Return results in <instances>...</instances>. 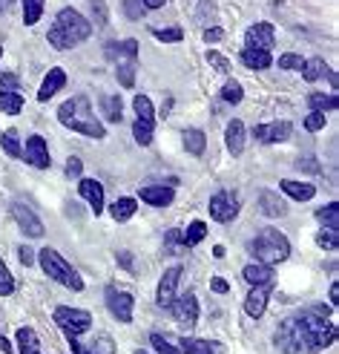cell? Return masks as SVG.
<instances>
[{
  "label": "cell",
  "mask_w": 339,
  "mask_h": 354,
  "mask_svg": "<svg viewBox=\"0 0 339 354\" xmlns=\"http://www.w3.org/2000/svg\"><path fill=\"white\" fill-rule=\"evenodd\" d=\"M336 340V326L331 320V308L325 306H311L302 314L291 317L288 323H282L276 331V346L284 354H299L305 351H322Z\"/></svg>",
  "instance_id": "6da1fadb"
},
{
  "label": "cell",
  "mask_w": 339,
  "mask_h": 354,
  "mask_svg": "<svg viewBox=\"0 0 339 354\" xmlns=\"http://www.w3.org/2000/svg\"><path fill=\"white\" fill-rule=\"evenodd\" d=\"M58 118H61L64 127H69L72 133H81V136H89V138H104L106 136L104 124L95 118L93 104H89V98H84V95L64 101L61 110H58Z\"/></svg>",
  "instance_id": "7a4b0ae2"
},
{
  "label": "cell",
  "mask_w": 339,
  "mask_h": 354,
  "mask_svg": "<svg viewBox=\"0 0 339 354\" xmlns=\"http://www.w3.org/2000/svg\"><path fill=\"white\" fill-rule=\"evenodd\" d=\"M89 32H93V26H89V21H86L81 12L61 9L58 17H55V24H52V29H49V38L46 41L55 46V49L66 52V49L84 44L89 38Z\"/></svg>",
  "instance_id": "3957f363"
},
{
  "label": "cell",
  "mask_w": 339,
  "mask_h": 354,
  "mask_svg": "<svg viewBox=\"0 0 339 354\" xmlns=\"http://www.w3.org/2000/svg\"><path fill=\"white\" fill-rule=\"evenodd\" d=\"M247 251H251V257L256 262H264L273 268V265H279L291 257V242L284 234H279L276 227H264L256 239H251V248H247Z\"/></svg>",
  "instance_id": "277c9868"
},
{
  "label": "cell",
  "mask_w": 339,
  "mask_h": 354,
  "mask_svg": "<svg viewBox=\"0 0 339 354\" xmlns=\"http://www.w3.org/2000/svg\"><path fill=\"white\" fill-rule=\"evenodd\" d=\"M38 262H41V268L46 271L49 279L61 282V286L69 288V291H84V279H81V274H78L72 265H69V262L55 251V248H41Z\"/></svg>",
  "instance_id": "5b68a950"
},
{
  "label": "cell",
  "mask_w": 339,
  "mask_h": 354,
  "mask_svg": "<svg viewBox=\"0 0 339 354\" xmlns=\"http://www.w3.org/2000/svg\"><path fill=\"white\" fill-rule=\"evenodd\" d=\"M106 55L115 58V73H118L121 86L133 90L135 86V66H138V41H133V38L121 41V44L106 49Z\"/></svg>",
  "instance_id": "8992f818"
},
{
  "label": "cell",
  "mask_w": 339,
  "mask_h": 354,
  "mask_svg": "<svg viewBox=\"0 0 339 354\" xmlns=\"http://www.w3.org/2000/svg\"><path fill=\"white\" fill-rule=\"evenodd\" d=\"M55 323H58V328H64L66 337H78V334L93 328V314L84 308H72V306H58Z\"/></svg>",
  "instance_id": "52a82bcc"
},
{
  "label": "cell",
  "mask_w": 339,
  "mask_h": 354,
  "mask_svg": "<svg viewBox=\"0 0 339 354\" xmlns=\"http://www.w3.org/2000/svg\"><path fill=\"white\" fill-rule=\"evenodd\" d=\"M210 207V219H216V222H233L239 216V210H242V202L233 190H219L216 196H213L207 202Z\"/></svg>",
  "instance_id": "ba28073f"
},
{
  "label": "cell",
  "mask_w": 339,
  "mask_h": 354,
  "mask_svg": "<svg viewBox=\"0 0 339 354\" xmlns=\"http://www.w3.org/2000/svg\"><path fill=\"white\" fill-rule=\"evenodd\" d=\"M106 308L115 317L118 323H130L133 320V308L135 299L130 291H118V288H106Z\"/></svg>",
  "instance_id": "9c48e42d"
},
{
  "label": "cell",
  "mask_w": 339,
  "mask_h": 354,
  "mask_svg": "<svg viewBox=\"0 0 339 354\" xmlns=\"http://www.w3.org/2000/svg\"><path fill=\"white\" fill-rule=\"evenodd\" d=\"M12 216H14L17 227H21L26 236H32V239H41V236H43V222L35 216V210H32V207H26V205H21V202H14V205H12Z\"/></svg>",
  "instance_id": "30bf717a"
},
{
  "label": "cell",
  "mask_w": 339,
  "mask_h": 354,
  "mask_svg": "<svg viewBox=\"0 0 339 354\" xmlns=\"http://www.w3.org/2000/svg\"><path fill=\"white\" fill-rule=\"evenodd\" d=\"M178 279H182V265H173V268L164 271L162 282H158V294H155V303L162 306V308H170L173 306V299L178 297Z\"/></svg>",
  "instance_id": "8fae6325"
},
{
  "label": "cell",
  "mask_w": 339,
  "mask_h": 354,
  "mask_svg": "<svg viewBox=\"0 0 339 354\" xmlns=\"http://www.w3.org/2000/svg\"><path fill=\"white\" fill-rule=\"evenodd\" d=\"M21 158H26V162H29L32 167L46 170V167L52 165V156H49V147H46L43 136H29V138H26V147H23V156H21Z\"/></svg>",
  "instance_id": "7c38bea8"
},
{
  "label": "cell",
  "mask_w": 339,
  "mask_h": 354,
  "mask_svg": "<svg viewBox=\"0 0 339 354\" xmlns=\"http://www.w3.org/2000/svg\"><path fill=\"white\" fill-rule=\"evenodd\" d=\"M167 311L175 317L178 323L193 326L195 320H199V299H195V294H182V297L173 299V306Z\"/></svg>",
  "instance_id": "4fadbf2b"
},
{
  "label": "cell",
  "mask_w": 339,
  "mask_h": 354,
  "mask_svg": "<svg viewBox=\"0 0 339 354\" xmlns=\"http://www.w3.org/2000/svg\"><path fill=\"white\" fill-rule=\"evenodd\" d=\"M276 44V35L271 24H253L244 35V49H262V52H271Z\"/></svg>",
  "instance_id": "5bb4252c"
},
{
  "label": "cell",
  "mask_w": 339,
  "mask_h": 354,
  "mask_svg": "<svg viewBox=\"0 0 339 354\" xmlns=\"http://www.w3.org/2000/svg\"><path fill=\"white\" fill-rule=\"evenodd\" d=\"M291 121H276V124H259V127L253 130L256 141H262V145H279V141H288L291 138Z\"/></svg>",
  "instance_id": "9a60e30c"
},
{
  "label": "cell",
  "mask_w": 339,
  "mask_h": 354,
  "mask_svg": "<svg viewBox=\"0 0 339 354\" xmlns=\"http://www.w3.org/2000/svg\"><path fill=\"white\" fill-rule=\"evenodd\" d=\"M175 348L182 354H224V348L216 340H202V337H182Z\"/></svg>",
  "instance_id": "2e32d148"
},
{
  "label": "cell",
  "mask_w": 339,
  "mask_h": 354,
  "mask_svg": "<svg viewBox=\"0 0 339 354\" xmlns=\"http://www.w3.org/2000/svg\"><path fill=\"white\" fill-rule=\"evenodd\" d=\"M138 196H141V202H147L153 207H167L175 199V190L173 187H164V185H150V187H141Z\"/></svg>",
  "instance_id": "e0dca14e"
},
{
  "label": "cell",
  "mask_w": 339,
  "mask_h": 354,
  "mask_svg": "<svg viewBox=\"0 0 339 354\" xmlns=\"http://www.w3.org/2000/svg\"><path fill=\"white\" fill-rule=\"evenodd\" d=\"M78 193L89 202V207H93V214L98 216L104 210V185L98 179H81L78 185Z\"/></svg>",
  "instance_id": "ac0fdd59"
},
{
  "label": "cell",
  "mask_w": 339,
  "mask_h": 354,
  "mask_svg": "<svg viewBox=\"0 0 339 354\" xmlns=\"http://www.w3.org/2000/svg\"><path fill=\"white\" fill-rule=\"evenodd\" d=\"M267 299H271V288H267V286H253V291L247 294V299H244L247 317L259 320V317L264 314V308H267Z\"/></svg>",
  "instance_id": "d6986e66"
},
{
  "label": "cell",
  "mask_w": 339,
  "mask_h": 354,
  "mask_svg": "<svg viewBox=\"0 0 339 354\" xmlns=\"http://www.w3.org/2000/svg\"><path fill=\"white\" fill-rule=\"evenodd\" d=\"M259 210H262L264 216L279 219V216L288 214V205L279 199V193H273V190H262V193H259Z\"/></svg>",
  "instance_id": "ffe728a7"
},
{
  "label": "cell",
  "mask_w": 339,
  "mask_h": 354,
  "mask_svg": "<svg viewBox=\"0 0 339 354\" xmlns=\"http://www.w3.org/2000/svg\"><path fill=\"white\" fill-rule=\"evenodd\" d=\"M282 193L291 196L293 202H311L316 196V187L311 182H296V179H284L282 182Z\"/></svg>",
  "instance_id": "44dd1931"
},
{
  "label": "cell",
  "mask_w": 339,
  "mask_h": 354,
  "mask_svg": "<svg viewBox=\"0 0 339 354\" xmlns=\"http://www.w3.org/2000/svg\"><path fill=\"white\" fill-rule=\"evenodd\" d=\"M64 84H66V73H64V69H61V66L49 69L46 78H43V84H41V90H38V101H49Z\"/></svg>",
  "instance_id": "7402d4cb"
},
{
  "label": "cell",
  "mask_w": 339,
  "mask_h": 354,
  "mask_svg": "<svg viewBox=\"0 0 339 354\" xmlns=\"http://www.w3.org/2000/svg\"><path fill=\"white\" fill-rule=\"evenodd\" d=\"M224 145H227V150L233 153V156H242V150H244V124L239 121V118H233L227 124V130H224Z\"/></svg>",
  "instance_id": "603a6c76"
},
{
  "label": "cell",
  "mask_w": 339,
  "mask_h": 354,
  "mask_svg": "<svg viewBox=\"0 0 339 354\" xmlns=\"http://www.w3.org/2000/svg\"><path fill=\"white\" fill-rule=\"evenodd\" d=\"M14 340H17V351L21 354H43L41 351V340H38V334H35V328H17L14 334Z\"/></svg>",
  "instance_id": "cb8c5ba5"
},
{
  "label": "cell",
  "mask_w": 339,
  "mask_h": 354,
  "mask_svg": "<svg viewBox=\"0 0 339 354\" xmlns=\"http://www.w3.org/2000/svg\"><path fill=\"white\" fill-rule=\"evenodd\" d=\"M244 279L251 282V286H267V282L273 279V268L264 262H251L244 268Z\"/></svg>",
  "instance_id": "d4e9b609"
},
{
  "label": "cell",
  "mask_w": 339,
  "mask_h": 354,
  "mask_svg": "<svg viewBox=\"0 0 339 354\" xmlns=\"http://www.w3.org/2000/svg\"><path fill=\"white\" fill-rule=\"evenodd\" d=\"M135 210H138V202H135L133 196H121L118 202H113L110 214H113V219H115V222H127V219H133V216H135Z\"/></svg>",
  "instance_id": "484cf974"
},
{
  "label": "cell",
  "mask_w": 339,
  "mask_h": 354,
  "mask_svg": "<svg viewBox=\"0 0 339 354\" xmlns=\"http://www.w3.org/2000/svg\"><path fill=\"white\" fill-rule=\"evenodd\" d=\"M242 64L251 69H267L273 64V55L271 52H262V49H242Z\"/></svg>",
  "instance_id": "4316f807"
},
{
  "label": "cell",
  "mask_w": 339,
  "mask_h": 354,
  "mask_svg": "<svg viewBox=\"0 0 339 354\" xmlns=\"http://www.w3.org/2000/svg\"><path fill=\"white\" fill-rule=\"evenodd\" d=\"M133 107H135V121H147V124H155L153 101H150L147 95H135V98H133Z\"/></svg>",
  "instance_id": "83f0119b"
},
{
  "label": "cell",
  "mask_w": 339,
  "mask_h": 354,
  "mask_svg": "<svg viewBox=\"0 0 339 354\" xmlns=\"http://www.w3.org/2000/svg\"><path fill=\"white\" fill-rule=\"evenodd\" d=\"M204 236H207V225L195 219V222L187 225V231L182 234V242H184V248H193V245H199Z\"/></svg>",
  "instance_id": "f1b7e54d"
},
{
  "label": "cell",
  "mask_w": 339,
  "mask_h": 354,
  "mask_svg": "<svg viewBox=\"0 0 339 354\" xmlns=\"http://www.w3.org/2000/svg\"><path fill=\"white\" fill-rule=\"evenodd\" d=\"M0 145H3V150L12 158L23 156V145H21V136H17V130H3V136H0Z\"/></svg>",
  "instance_id": "f546056e"
},
{
  "label": "cell",
  "mask_w": 339,
  "mask_h": 354,
  "mask_svg": "<svg viewBox=\"0 0 339 354\" xmlns=\"http://www.w3.org/2000/svg\"><path fill=\"white\" fill-rule=\"evenodd\" d=\"M23 110V95L21 93H0V113L17 115Z\"/></svg>",
  "instance_id": "4dcf8cb0"
},
{
  "label": "cell",
  "mask_w": 339,
  "mask_h": 354,
  "mask_svg": "<svg viewBox=\"0 0 339 354\" xmlns=\"http://www.w3.org/2000/svg\"><path fill=\"white\" fill-rule=\"evenodd\" d=\"M184 147H187L190 156H202L204 147H207L204 133H202V130H187V133H184Z\"/></svg>",
  "instance_id": "1f68e13d"
},
{
  "label": "cell",
  "mask_w": 339,
  "mask_h": 354,
  "mask_svg": "<svg viewBox=\"0 0 339 354\" xmlns=\"http://www.w3.org/2000/svg\"><path fill=\"white\" fill-rule=\"evenodd\" d=\"M325 69H328V66H325V61H322V58H311V61L302 64V75H305V81H308V84H313V81L322 78Z\"/></svg>",
  "instance_id": "d6a6232c"
},
{
  "label": "cell",
  "mask_w": 339,
  "mask_h": 354,
  "mask_svg": "<svg viewBox=\"0 0 339 354\" xmlns=\"http://www.w3.org/2000/svg\"><path fill=\"white\" fill-rule=\"evenodd\" d=\"M43 15V0H23V24L35 26Z\"/></svg>",
  "instance_id": "836d02e7"
},
{
  "label": "cell",
  "mask_w": 339,
  "mask_h": 354,
  "mask_svg": "<svg viewBox=\"0 0 339 354\" xmlns=\"http://www.w3.org/2000/svg\"><path fill=\"white\" fill-rule=\"evenodd\" d=\"M308 107L313 113H325V110H336V95H325V93H313L308 98Z\"/></svg>",
  "instance_id": "e575fe53"
},
{
  "label": "cell",
  "mask_w": 339,
  "mask_h": 354,
  "mask_svg": "<svg viewBox=\"0 0 339 354\" xmlns=\"http://www.w3.org/2000/svg\"><path fill=\"white\" fill-rule=\"evenodd\" d=\"M104 115H106V121L121 124V98L118 95H106L104 98Z\"/></svg>",
  "instance_id": "d590c367"
},
{
  "label": "cell",
  "mask_w": 339,
  "mask_h": 354,
  "mask_svg": "<svg viewBox=\"0 0 339 354\" xmlns=\"http://www.w3.org/2000/svg\"><path fill=\"white\" fill-rule=\"evenodd\" d=\"M244 98V90H242V84L239 81H227L224 86H222V101H227V104H239Z\"/></svg>",
  "instance_id": "8d00e7d4"
},
{
  "label": "cell",
  "mask_w": 339,
  "mask_h": 354,
  "mask_svg": "<svg viewBox=\"0 0 339 354\" xmlns=\"http://www.w3.org/2000/svg\"><path fill=\"white\" fill-rule=\"evenodd\" d=\"M316 219L322 222L325 227H339V205H336V202H331L328 207H322V210H319V214H316Z\"/></svg>",
  "instance_id": "74e56055"
},
{
  "label": "cell",
  "mask_w": 339,
  "mask_h": 354,
  "mask_svg": "<svg viewBox=\"0 0 339 354\" xmlns=\"http://www.w3.org/2000/svg\"><path fill=\"white\" fill-rule=\"evenodd\" d=\"M316 242H319V248H325V251H336V248H339L336 227H322V231L316 234Z\"/></svg>",
  "instance_id": "f35d334b"
},
{
  "label": "cell",
  "mask_w": 339,
  "mask_h": 354,
  "mask_svg": "<svg viewBox=\"0 0 339 354\" xmlns=\"http://www.w3.org/2000/svg\"><path fill=\"white\" fill-rule=\"evenodd\" d=\"M9 294H14V277L6 268L3 257H0V297H9Z\"/></svg>",
  "instance_id": "ab89813d"
},
{
  "label": "cell",
  "mask_w": 339,
  "mask_h": 354,
  "mask_svg": "<svg viewBox=\"0 0 339 354\" xmlns=\"http://www.w3.org/2000/svg\"><path fill=\"white\" fill-rule=\"evenodd\" d=\"M153 127L155 124H147V121H135V127H133V136L141 147H147L150 141H153Z\"/></svg>",
  "instance_id": "60d3db41"
},
{
  "label": "cell",
  "mask_w": 339,
  "mask_h": 354,
  "mask_svg": "<svg viewBox=\"0 0 339 354\" xmlns=\"http://www.w3.org/2000/svg\"><path fill=\"white\" fill-rule=\"evenodd\" d=\"M150 343H153V348H155L158 354H182V351H178V348L164 337V334H150Z\"/></svg>",
  "instance_id": "b9f144b4"
},
{
  "label": "cell",
  "mask_w": 339,
  "mask_h": 354,
  "mask_svg": "<svg viewBox=\"0 0 339 354\" xmlns=\"http://www.w3.org/2000/svg\"><path fill=\"white\" fill-rule=\"evenodd\" d=\"M164 251H167V254H182V251H184L182 234H178V231H167V236H164Z\"/></svg>",
  "instance_id": "7bdbcfd3"
},
{
  "label": "cell",
  "mask_w": 339,
  "mask_h": 354,
  "mask_svg": "<svg viewBox=\"0 0 339 354\" xmlns=\"http://www.w3.org/2000/svg\"><path fill=\"white\" fill-rule=\"evenodd\" d=\"M153 35L158 41H164V44H178L184 38V32L182 29H153Z\"/></svg>",
  "instance_id": "ee69618b"
},
{
  "label": "cell",
  "mask_w": 339,
  "mask_h": 354,
  "mask_svg": "<svg viewBox=\"0 0 339 354\" xmlns=\"http://www.w3.org/2000/svg\"><path fill=\"white\" fill-rule=\"evenodd\" d=\"M207 64L216 69V73H227L230 69V64H227V58L224 55H219V52H207Z\"/></svg>",
  "instance_id": "f6af8a7d"
},
{
  "label": "cell",
  "mask_w": 339,
  "mask_h": 354,
  "mask_svg": "<svg viewBox=\"0 0 339 354\" xmlns=\"http://www.w3.org/2000/svg\"><path fill=\"white\" fill-rule=\"evenodd\" d=\"M322 127H325V113H311L305 118V130L316 133V130H322Z\"/></svg>",
  "instance_id": "bcb514c9"
},
{
  "label": "cell",
  "mask_w": 339,
  "mask_h": 354,
  "mask_svg": "<svg viewBox=\"0 0 339 354\" xmlns=\"http://www.w3.org/2000/svg\"><path fill=\"white\" fill-rule=\"evenodd\" d=\"M81 173H84L81 158H78V156H69V162H66V176H69V179H81Z\"/></svg>",
  "instance_id": "7dc6e473"
},
{
  "label": "cell",
  "mask_w": 339,
  "mask_h": 354,
  "mask_svg": "<svg viewBox=\"0 0 339 354\" xmlns=\"http://www.w3.org/2000/svg\"><path fill=\"white\" fill-rule=\"evenodd\" d=\"M302 64H305V61H302L299 55H291V52H288V55H279V66L282 69H302Z\"/></svg>",
  "instance_id": "c3c4849f"
},
{
  "label": "cell",
  "mask_w": 339,
  "mask_h": 354,
  "mask_svg": "<svg viewBox=\"0 0 339 354\" xmlns=\"http://www.w3.org/2000/svg\"><path fill=\"white\" fill-rule=\"evenodd\" d=\"M124 9H127V17H130V21H141V12H144L141 0H127V3H124Z\"/></svg>",
  "instance_id": "681fc988"
},
{
  "label": "cell",
  "mask_w": 339,
  "mask_h": 354,
  "mask_svg": "<svg viewBox=\"0 0 339 354\" xmlns=\"http://www.w3.org/2000/svg\"><path fill=\"white\" fill-rule=\"evenodd\" d=\"M93 354H113V340L106 337V334H104V337H98L93 343Z\"/></svg>",
  "instance_id": "f907efd6"
},
{
  "label": "cell",
  "mask_w": 339,
  "mask_h": 354,
  "mask_svg": "<svg viewBox=\"0 0 339 354\" xmlns=\"http://www.w3.org/2000/svg\"><path fill=\"white\" fill-rule=\"evenodd\" d=\"M14 86H17V75H12V73L0 75V93H17Z\"/></svg>",
  "instance_id": "816d5d0a"
},
{
  "label": "cell",
  "mask_w": 339,
  "mask_h": 354,
  "mask_svg": "<svg viewBox=\"0 0 339 354\" xmlns=\"http://www.w3.org/2000/svg\"><path fill=\"white\" fill-rule=\"evenodd\" d=\"M222 38H224V29H219V26H213V29L204 32V41H207V44H219Z\"/></svg>",
  "instance_id": "f5cc1de1"
},
{
  "label": "cell",
  "mask_w": 339,
  "mask_h": 354,
  "mask_svg": "<svg viewBox=\"0 0 339 354\" xmlns=\"http://www.w3.org/2000/svg\"><path fill=\"white\" fill-rule=\"evenodd\" d=\"M17 259H21L23 265H32L35 262V251H32V248H26V245L17 248Z\"/></svg>",
  "instance_id": "db71d44e"
},
{
  "label": "cell",
  "mask_w": 339,
  "mask_h": 354,
  "mask_svg": "<svg viewBox=\"0 0 339 354\" xmlns=\"http://www.w3.org/2000/svg\"><path fill=\"white\" fill-rule=\"evenodd\" d=\"M210 288L216 291V294H227V291H230V286H227L222 277H213V279H210Z\"/></svg>",
  "instance_id": "11a10c76"
},
{
  "label": "cell",
  "mask_w": 339,
  "mask_h": 354,
  "mask_svg": "<svg viewBox=\"0 0 339 354\" xmlns=\"http://www.w3.org/2000/svg\"><path fill=\"white\" fill-rule=\"evenodd\" d=\"M69 340V348H72V354H93V351H89L78 337H66Z\"/></svg>",
  "instance_id": "9f6ffc18"
},
{
  "label": "cell",
  "mask_w": 339,
  "mask_h": 354,
  "mask_svg": "<svg viewBox=\"0 0 339 354\" xmlns=\"http://www.w3.org/2000/svg\"><path fill=\"white\" fill-rule=\"evenodd\" d=\"M296 167H299V170H311V173H319V165L313 162V158H299V162H296Z\"/></svg>",
  "instance_id": "6f0895ef"
},
{
  "label": "cell",
  "mask_w": 339,
  "mask_h": 354,
  "mask_svg": "<svg viewBox=\"0 0 339 354\" xmlns=\"http://www.w3.org/2000/svg\"><path fill=\"white\" fill-rule=\"evenodd\" d=\"M0 351H3V354H12V351H14V348H12V340L3 337V334H0Z\"/></svg>",
  "instance_id": "680465c9"
},
{
  "label": "cell",
  "mask_w": 339,
  "mask_h": 354,
  "mask_svg": "<svg viewBox=\"0 0 339 354\" xmlns=\"http://www.w3.org/2000/svg\"><path fill=\"white\" fill-rule=\"evenodd\" d=\"M141 6H144V9H162L164 0H141Z\"/></svg>",
  "instance_id": "91938a15"
},
{
  "label": "cell",
  "mask_w": 339,
  "mask_h": 354,
  "mask_svg": "<svg viewBox=\"0 0 339 354\" xmlns=\"http://www.w3.org/2000/svg\"><path fill=\"white\" fill-rule=\"evenodd\" d=\"M331 303H333V306H339V286H336V282L331 286Z\"/></svg>",
  "instance_id": "94428289"
},
{
  "label": "cell",
  "mask_w": 339,
  "mask_h": 354,
  "mask_svg": "<svg viewBox=\"0 0 339 354\" xmlns=\"http://www.w3.org/2000/svg\"><path fill=\"white\" fill-rule=\"evenodd\" d=\"M12 6V0H0V12H6Z\"/></svg>",
  "instance_id": "6125c7cd"
},
{
  "label": "cell",
  "mask_w": 339,
  "mask_h": 354,
  "mask_svg": "<svg viewBox=\"0 0 339 354\" xmlns=\"http://www.w3.org/2000/svg\"><path fill=\"white\" fill-rule=\"evenodd\" d=\"M135 354H147V351H141V348H138V351H135Z\"/></svg>",
  "instance_id": "be15d7a7"
},
{
  "label": "cell",
  "mask_w": 339,
  "mask_h": 354,
  "mask_svg": "<svg viewBox=\"0 0 339 354\" xmlns=\"http://www.w3.org/2000/svg\"><path fill=\"white\" fill-rule=\"evenodd\" d=\"M0 55H3V49H0Z\"/></svg>",
  "instance_id": "e7e4bbea"
}]
</instances>
